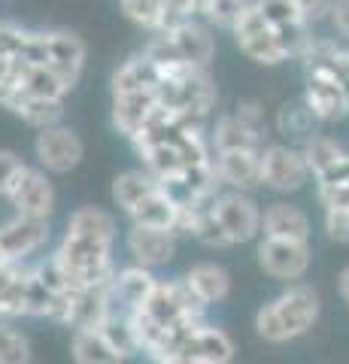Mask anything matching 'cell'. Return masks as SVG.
<instances>
[{
  "label": "cell",
  "mask_w": 349,
  "mask_h": 364,
  "mask_svg": "<svg viewBox=\"0 0 349 364\" xmlns=\"http://www.w3.org/2000/svg\"><path fill=\"white\" fill-rule=\"evenodd\" d=\"M319 316H322L319 291L307 286V282H295V286H286L276 298H270L267 304L258 306L252 328L264 343L286 346L307 337L316 328Z\"/></svg>",
  "instance_id": "6da1fadb"
},
{
  "label": "cell",
  "mask_w": 349,
  "mask_h": 364,
  "mask_svg": "<svg viewBox=\"0 0 349 364\" xmlns=\"http://www.w3.org/2000/svg\"><path fill=\"white\" fill-rule=\"evenodd\" d=\"M304 104L319 122H337L349 112V79L334 70L328 61L307 64V85H304Z\"/></svg>",
  "instance_id": "7a4b0ae2"
},
{
  "label": "cell",
  "mask_w": 349,
  "mask_h": 364,
  "mask_svg": "<svg viewBox=\"0 0 349 364\" xmlns=\"http://www.w3.org/2000/svg\"><path fill=\"white\" fill-rule=\"evenodd\" d=\"M307 158L298 146L289 143H270L262 152V186H267L276 195H295L310 182Z\"/></svg>",
  "instance_id": "3957f363"
},
{
  "label": "cell",
  "mask_w": 349,
  "mask_h": 364,
  "mask_svg": "<svg viewBox=\"0 0 349 364\" xmlns=\"http://www.w3.org/2000/svg\"><path fill=\"white\" fill-rule=\"evenodd\" d=\"M255 255H258V267L264 270V277L286 282V286L301 282L313 264L310 243H295V240H267V237H262Z\"/></svg>",
  "instance_id": "277c9868"
},
{
  "label": "cell",
  "mask_w": 349,
  "mask_h": 364,
  "mask_svg": "<svg viewBox=\"0 0 349 364\" xmlns=\"http://www.w3.org/2000/svg\"><path fill=\"white\" fill-rule=\"evenodd\" d=\"M213 215L225 228V234L234 240V246L262 240V207L249 198V191H222L213 200Z\"/></svg>",
  "instance_id": "5b68a950"
},
{
  "label": "cell",
  "mask_w": 349,
  "mask_h": 364,
  "mask_svg": "<svg viewBox=\"0 0 349 364\" xmlns=\"http://www.w3.org/2000/svg\"><path fill=\"white\" fill-rule=\"evenodd\" d=\"M33 155H37V164L46 170V173H70L85 158V143L73 128L55 124V128L37 134Z\"/></svg>",
  "instance_id": "8992f818"
},
{
  "label": "cell",
  "mask_w": 349,
  "mask_h": 364,
  "mask_svg": "<svg viewBox=\"0 0 349 364\" xmlns=\"http://www.w3.org/2000/svg\"><path fill=\"white\" fill-rule=\"evenodd\" d=\"M49 237H52L49 219H33V215L16 213L13 219L0 225V249L13 264H28L31 255L46 249Z\"/></svg>",
  "instance_id": "52a82bcc"
},
{
  "label": "cell",
  "mask_w": 349,
  "mask_h": 364,
  "mask_svg": "<svg viewBox=\"0 0 349 364\" xmlns=\"http://www.w3.org/2000/svg\"><path fill=\"white\" fill-rule=\"evenodd\" d=\"M6 200L21 215H33V219H52L55 213V186L43 167H25L6 191Z\"/></svg>",
  "instance_id": "ba28073f"
},
{
  "label": "cell",
  "mask_w": 349,
  "mask_h": 364,
  "mask_svg": "<svg viewBox=\"0 0 349 364\" xmlns=\"http://www.w3.org/2000/svg\"><path fill=\"white\" fill-rule=\"evenodd\" d=\"M176 246H179V234L176 231H164V228H143V225H131L125 234V249L131 255V264L159 270L167 267L176 258Z\"/></svg>",
  "instance_id": "9c48e42d"
},
{
  "label": "cell",
  "mask_w": 349,
  "mask_h": 364,
  "mask_svg": "<svg viewBox=\"0 0 349 364\" xmlns=\"http://www.w3.org/2000/svg\"><path fill=\"white\" fill-rule=\"evenodd\" d=\"M167 79H173L176 91H179L176 109L183 112L188 122L204 124V119L210 116L219 100V91H216V82H213L210 70H204V67H183L179 73L167 76Z\"/></svg>",
  "instance_id": "30bf717a"
},
{
  "label": "cell",
  "mask_w": 349,
  "mask_h": 364,
  "mask_svg": "<svg viewBox=\"0 0 349 364\" xmlns=\"http://www.w3.org/2000/svg\"><path fill=\"white\" fill-rule=\"evenodd\" d=\"M310 234H313V222L298 203L274 200L262 210V237H267V240L310 243Z\"/></svg>",
  "instance_id": "8fae6325"
},
{
  "label": "cell",
  "mask_w": 349,
  "mask_h": 364,
  "mask_svg": "<svg viewBox=\"0 0 349 364\" xmlns=\"http://www.w3.org/2000/svg\"><path fill=\"white\" fill-rule=\"evenodd\" d=\"M85 67V43L70 31H49V70L73 91Z\"/></svg>",
  "instance_id": "7c38bea8"
},
{
  "label": "cell",
  "mask_w": 349,
  "mask_h": 364,
  "mask_svg": "<svg viewBox=\"0 0 349 364\" xmlns=\"http://www.w3.org/2000/svg\"><path fill=\"white\" fill-rule=\"evenodd\" d=\"M179 352L204 364H234V358H237L234 337L222 325H210V322H200Z\"/></svg>",
  "instance_id": "4fadbf2b"
},
{
  "label": "cell",
  "mask_w": 349,
  "mask_h": 364,
  "mask_svg": "<svg viewBox=\"0 0 349 364\" xmlns=\"http://www.w3.org/2000/svg\"><path fill=\"white\" fill-rule=\"evenodd\" d=\"M155 109H159V95H155V88L131 91V95H116L112 97V128H116L122 136L134 140V136L149 124Z\"/></svg>",
  "instance_id": "5bb4252c"
},
{
  "label": "cell",
  "mask_w": 349,
  "mask_h": 364,
  "mask_svg": "<svg viewBox=\"0 0 349 364\" xmlns=\"http://www.w3.org/2000/svg\"><path fill=\"white\" fill-rule=\"evenodd\" d=\"M159 277H155V270L149 267H140V264H125L116 270V279H112V298L122 310H140L155 294L159 289Z\"/></svg>",
  "instance_id": "9a60e30c"
},
{
  "label": "cell",
  "mask_w": 349,
  "mask_h": 364,
  "mask_svg": "<svg viewBox=\"0 0 349 364\" xmlns=\"http://www.w3.org/2000/svg\"><path fill=\"white\" fill-rule=\"evenodd\" d=\"M216 173L222 186L234 191H249L262 186V152H249V149L216 152Z\"/></svg>",
  "instance_id": "2e32d148"
},
{
  "label": "cell",
  "mask_w": 349,
  "mask_h": 364,
  "mask_svg": "<svg viewBox=\"0 0 349 364\" xmlns=\"http://www.w3.org/2000/svg\"><path fill=\"white\" fill-rule=\"evenodd\" d=\"M183 279L188 282V289L195 291L207 306L228 301L231 289H234L231 273L222 264H216V261H195V264L183 273Z\"/></svg>",
  "instance_id": "e0dca14e"
},
{
  "label": "cell",
  "mask_w": 349,
  "mask_h": 364,
  "mask_svg": "<svg viewBox=\"0 0 349 364\" xmlns=\"http://www.w3.org/2000/svg\"><path fill=\"white\" fill-rule=\"evenodd\" d=\"M155 191H161V182L155 179L146 167H134V170H122V173L112 179V186H109V195H112V203L131 215L134 210L140 207L143 200H149Z\"/></svg>",
  "instance_id": "ac0fdd59"
},
{
  "label": "cell",
  "mask_w": 349,
  "mask_h": 364,
  "mask_svg": "<svg viewBox=\"0 0 349 364\" xmlns=\"http://www.w3.org/2000/svg\"><path fill=\"white\" fill-rule=\"evenodd\" d=\"M213 152H231V149H249V152H264V134L262 128L240 122L234 112H225L216 119V128L210 134Z\"/></svg>",
  "instance_id": "d6986e66"
},
{
  "label": "cell",
  "mask_w": 349,
  "mask_h": 364,
  "mask_svg": "<svg viewBox=\"0 0 349 364\" xmlns=\"http://www.w3.org/2000/svg\"><path fill=\"white\" fill-rule=\"evenodd\" d=\"M171 40L179 49V55H183V61L191 64V67H204L207 70L213 55H216V40H213L210 28L200 25V21H195V18H188L179 28H173Z\"/></svg>",
  "instance_id": "ffe728a7"
},
{
  "label": "cell",
  "mask_w": 349,
  "mask_h": 364,
  "mask_svg": "<svg viewBox=\"0 0 349 364\" xmlns=\"http://www.w3.org/2000/svg\"><path fill=\"white\" fill-rule=\"evenodd\" d=\"M159 85H161V70L143 52L128 58L125 64H119L116 73H112V97L131 95V91H149Z\"/></svg>",
  "instance_id": "44dd1931"
},
{
  "label": "cell",
  "mask_w": 349,
  "mask_h": 364,
  "mask_svg": "<svg viewBox=\"0 0 349 364\" xmlns=\"http://www.w3.org/2000/svg\"><path fill=\"white\" fill-rule=\"evenodd\" d=\"M301 152H304V158H307V167H310V173H313V182L322 179V176H328V173H334V170L343 167L346 158H349V152L334 140V136H328V134L310 136V140L301 146Z\"/></svg>",
  "instance_id": "7402d4cb"
},
{
  "label": "cell",
  "mask_w": 349,
  "mask_h": 364,
  "mask_svg": "<svg viewBox=\"0 0 349 364\" xmlns=\"http://www.w3.org/2000/svg\"><path fill=\"white\" fill-rule=\"evenodd\" d=\"M316 122L319 119L313 116L307 104H304V97L301 100H289V104H283L279 112H276V131L286 136L289 146H298V149L310 140V136L319 134Z\"/></svg>",
  "instance_id": "603a6c76"
},
{
  "label": "cell",
  "mask_w": 349,
  "mask_h": 364,
  "mask_svg": "<svg viewBox=\"0 0 349 364\" xmlns=\"http://www.w3.org/2000/svg\"><path fill=\"white\" fill-rule=\"evenodd\" d=\"M70 358L73 364H125V358L107 343L104 334L92 328L70 331Z\"/></svg>",
  "instance_id": "cb8c5ba5"
},
{
  "label": "cell",
  "mask_w": 349,
  "mask_h": 364,
  "mask_svg": "<svg viewBox=\"0 0 349 364\" xmlns=\"http://www.w3.org/2000/svg\"><path fill=\"white\" fill-rule=\"evenodd\" d=\"M131 225H143V228H164V231H176L179 225V203L167 195V191H155L149 200H143L131 215Z\"/></svg>",
  "instance_id": "d4e9b609"
},
{
  "label": "cell",
  "mask_w": 349,
  "mask_h": 364,
  "mask_svg": "<svg viewBox=\"0 0 349 364\" xmlns=\"http://www.w3.org/2000/svg\"><path fill=\"white\" fill-rule=\"evenodd\" d=\"M9 112H16V116L25 122L28 128H33L40 134V131H49V128H55V124H61V119H64V100H43V97L21 95Z\"/></svg>",
  "instance_id": "484cf974"
},
{
  "label": "cell",
  "mask_w": 349,
  "mask_h": 364,
  "mask_svg": "<svg viewBox=\"0 0 349 364\" xmlns=\"http://www.w3.org/2000/svg\"><path fill=\"white\" fill-rule=\"evenodd\" d=\"M97 331L104 334V340H107V343L116 349L125 361L140 355V343H137V334H134V322H131V313H128V310L116 306V310L109 313V318L97 328Z\"/></svg>",
  "instance_id": "4316f807"
},
{
  "label": "cell",
  "mask_w": 349,
  "mask_h": 364,
  "mask_svg": "<svg viewBox=\"0 0 349 364\" xmlns=\"http://www.w3.org/2000/svg\"><path fill=\"white\" fill-rule=\"evenodd\" d=\"M67 231L88 234V237H97V240L116 243L119 225H116V219H112V213H107L104 207H80L76 213H70V219H67Z\"/></svg>",
  "instance_id": "83f0119b"
},
{
  "label": "cell",
  "mask_w": 349,
  "mask_h": 364,
  "mask_svg": "<svg viewBox=\"0 0 349 364\" xmlns=\"http://www.w3.org/2000/svg\"><path fill=\"white\" fill-rule=\"evenodd\" d=\"M16 73H18V82L21 91L28 97H43V100H64L67 95V85L55 76L49 67H31V64H16Z\"/></svg>",
  "instance_id": "f1b7e54d"
},
{
  "label": "cell",
  "mask_w": 349,
  "mask_h": 364,
  "mask_svg": "<svg viewBox=\"0 0 349 364\" xmlns=\"http://www.w3.org/2000/svg\"><path fill=\"white\" fill-rule=\"evenodd\" d=\"M234 40H237V49H240L249 61H255V64L274 67V64H279V61H289L286 52H283V46H279V40H276L274 28L252 31V33H240V37H234Z\"/></svg>",
  "instance_id": "f546056e"
},
{
  "label": "cell",
  "mask_w": 349,
  "mask_h": 364,
  "mask_svg": "<svg viewBox=\"0 0 349 364\" xmlns=\"http://www.w3.org/2000/svg\"><path fill=\"white\" fill-rule=\"evenodd\" d=\"M188 237H195V240L207 249H231L234 246V240L225 234V228L219 225L216 215H213V203L195 210V222H191Z\"/></svg>",
  "instance_id": "4dcf8cb0"
},
{
  "label": "cell",
  "mask_w": 349,
  "mask_h": 364,
  "mask_svg": "<svg viewBox=\"0 0 349 364\" xmlns=\"http://www.w3.org/2000/svg\"><path fill=\"white\" fill-rule=\"evenodd\" d=\"M33 349L28 334L16 322L0 318V364H31Z\"/></svg>",
  "instance_id": "1f68e13d"
},
{
  "label": "cell",
  "mask_w": 349,
  "mask_h": 364,
  "mask_svg": "<svg viewBox=\"0 0 349 364\" xmlns=\"http://www.w3.org/2000/svg\"><path fill=\"white\" fill-rule=\"evenodd\" d=\"M249 6H252V0H207V6L200 9V16H204L210 25L234 33V28L240 25V18L246 16Z\"/></svg>",
  "instance_id": "d6a6232c"
},
{
  "label": "cell",
  "mask_w": 349,
  "mask_h": 364,
  "mask_svg": "<svg viewBox=\"0 0 349 364\" xmlns=\"http://www.w3.org/2000/svg\"><path fill=\"white\" fill-rule=\"evenodd\" d=\"M119 4H122V13H125L134 21V25L161 33L164 0H119Z\"/></svg>",
  "instance_id": "836d02e7"
},
{
  "label": "cell",
  "mask_w": 349,
  "mask_h": 364,
  "mask_svg": "<svg viewBox=\"0 0 349 364\" xmlns=\"http://www.w3.org/2000/svg\"><path fill=\"white\" fill-rule=\"evenodd\" d=\"M255 9L264 16L267 28H274V31L304 21L298 6H295V0H255ZM304 25H307V21H304Z\"/></svg>",
  "instance_id": "e575fe53"
},
{
  "label": "cell",
  "mask_w": 349,
  "mask_h": 364,
  "mask_svg": "<svg viewBox=\"0 0 349 364\" xmlns=\"http://www.w3.org/2000/svg\"><path fill=\"white\" fill-rule=\"evenodd\" d=\"M28 37H31V31L18 28L16 21H0V55H4V58H13V61H21Z\"/></svg>",
  "instance_id": "d590c367"
},
{
  "label": "cell",
  "mask_w": 349,
  "mask_h": 364,
  "mask_svg": "<svg viewBox=\"0 0 349 364\" xmlns=\"http://www.w3.org/2000/svg\"><path fill=\"white\" fill-rule=\"evenodd\" d=\"M322 228H325V234H328V240L349 243V210L328 207L322 215Z\"/></svg>",
  "instance_id": "8d00e7d4"
},
{
  "label": "cell",
  "mask_w": 349,
  "mask_h": 364,
  "mask_svg": "<svg viewBox=\"0 0 349 364\" xmlns=\"http://www.w3.org/2000/svg\"><path fill=\"white\" fill-rule=\"evenodd\" d=\"M28 164L13 152V149H0V198H6V191L13 188V182Z\"/></svg>",
  "instance_id": "74e56055"
},
{
  "label": "cell",
  "mask_w": 349,
  "mask_h": 364,
  "mask_svg": "<svg viewBox=\"0 0 349 364\" xmlns=\"http://www.w3.org/2000/svg\"><path fill=\"white\" fill-rule=\"evenodd\" d=\"M295 6H298L301 18L313 28V25H319V21H328L334 0H295Z\"/></svg>",
  "instance_id": "f35d334b"
},
{
  "label": "cell",
  "mask_w": 349,
  "mask_h": 364,
  "mask_svg": "<svg viewBox=\"0 0 349 364\" xmlns=\"http://www.w3.org/2000/svg\"><path fill=\"white\" fill-rule=\"evenodd\" d=\"M231 112H234V116H237L240 122L252 124V128H262V122H264V109H262V104H258V100H252V97L237 100Z\"/></svg>",
  "instance_id": "ab89813d"
},
{
  "label": "cell",
  "mask_w": 349,
  "mask_h": 364,
  "mask_svg": "<svg viewBox=\"0 0 349 364\" xmlns=\"http://www.w3.org/2000/svg\"><path fill=\"white\" fill-rule=\"evenodd\" d=\"M328 25L334 28L337 37L349 40V0H334L331 16H328Z\"/></svg>",
  "instance_id": "60d3db41"
},
{
  "label": "cell",
  "mask_w": 349,
  "mask_h": 364,
  "mask_svg": "<svg viewBox=\"0 0 349 364\" xmlns=\"http://www.w3.org/2000/svg\"><path fill=\"white\" fill-rule=\"evenodd\" d=\"M152 364H204V361H198L191 355H183V352H171V355H164V358L152 361Z\"/></svg>",
  "instance_id": "b9f144b4"
},
{
  "label": "cell",
  "mask_w": 349,
  "mask_h": 364,
  "mask_svg": "<svg viewBox=\"0 0 349 364\" xmlns=\"http://www.w3.org/2000/svg\"><path fill=\"white\" fill-rule=\"evenodd\" d=\"M337 291H340V298L349 304V264L337 273Z\"/></svg>",
  "instance_id": "7bdbcfd3"
},
{
  "label": "cell",
  "mask_w": 349,
  "mask_h": 364,
  "mask_svg": "<svg viewBox=\"0 0 349 364\" xmlns=\"http://www.w3.org/2000/svg\"><path fill=\"white\" fill-rule=\"evenodd\" d=\"M9 264H13V261H9V258H6V255H4V249H0V270H6V267H9Z\"/></svg>",
  "instance_id": "ee69618b"
}]
</instances>
